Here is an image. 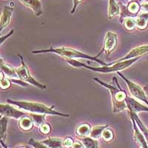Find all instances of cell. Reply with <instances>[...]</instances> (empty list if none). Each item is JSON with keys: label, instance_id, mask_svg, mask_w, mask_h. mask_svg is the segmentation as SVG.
Masks as SVG:
<instances>
[{"label": "cell", "instance_id": "603a6c76", "mask_svg": "<svg viewBox=\"0 0 148 148\" xmlns=\"http://www.w3.org/2000/svg\"><path fill=\"white\" fill-rule=\"evenodd\" d=\"M0 86L2 90H8L11 86L10 79L5 76V73L2 71H1V78H0Z\"/></svg>", "mask_w": 148, "mask_h": 148}, {"label": "cell", "instance_id": "d6a6232c", "mask_svg": "<svg viewBox=\"0 0 148 148\" xmlns=\"http://www.w3.org/2000/svg\"><path fill=\"white\" fill-rule=\"evenodd\" d=\"M144 90H145V93H146V94L148 96V85L145 86V88H144Z\"/></svg>", "mask_w": 148, "mask_h": 148}, {"label": "cell", "instance_id": "2e32d148", "mask_svg": "<svg viewBox=\"0 0 148 148\" xmlns=\"http://www.w3.org/2000/svg\"><path fill=\"white\" fill-rule=\"evenodd\" d=\"M119 5L115 2V0H109V7H108V15L110 19H113L119 14Z\"/></svg>", "mask_w": 148, "mask_h": 148}, {"label": "cell", "instance_id": "30bf717a", "mask_svg": "<svg viewBox=\"0 0 148 148\" xmlns=\"http://www.w3.org/2000/svg\"><path fill=\"white\" fill-rule=\"evenodd\" d=\"M130 119H131L132 123H133V131H134V138L136 141L138 142V145L141 146V147L143 148H148L147 142L146 139H145L144 135L142 134L141 131L140 130L139 127L137 125L136 122L133 119L132 116H130Z\"/></svg>", "mask_w": 148, "mask_h": 148}, {"label": "cell", "instance_id": "277c9868", "mask_svg": "<svg viewBox=\"0 0 148 148\" xmlns=\"http://www.w3.org/2000/svg\"><path fill=\"white\" fill-rule=\"evenodd\" d=\"M8 102L18 107L19 109L23 110V111L30 112L32 113L37 114H50L53 116H59L62 117H70L69 114H64L62 113H59L58 111L53 110V106L47 107L42 103L34 102V101H13V100H8Z\"/></svg>", "mask_w": 148, "mask_h": 148}, {"label": "cell", "instance_id": "4316f807", "mask_svg": "<svg viewBox=\"0 0 148 148\" xmlns=\"http://www.w3.org/2000/svg\"><path fill=\"white\" fill-rule=\"evenodd\" d=\"M29 145H30L34 148H49L48 147L45 145L44 144H42L41 141H35L34 138H30L29 141Z\"/></svg>", "mask_w": 148, "mask_h": 148}, {"label": "cell", "instance_id": "44dd1931", "mask_svg": "<svg viewBox=\"0 0 148 148\" xmlns=\"http://www.w3.org/2000/svg\"><path fill=\"white\" fill-rule=\"evenodd\" d=\"M81 141L85 148H99L97 140L90 136L82 138Z\"/></svg>", "mask_w": 148, "mask_h": 148}, {"label": "cell", "instance_id": "7a4b0ae2", "mask_svg": "<svg viewBox=\"0 0 148 148\" xmlns=\"http://www.w3.org/2000/svg\"><path fill=\"white\" fill-rule=\"evenodd\" d=\"M92 79L94 80V82H96L101 86L109 90L111 96V99H112V105H113V110L112 111H113V113H116L122 112L126 108H127L126 101H125V99H126L127 96L125 91H124L120 88L116 77L113 78V79H114L116 84H117V87L112 85V84H107V83L101 81L97 78H92Z\"/></svg>", "mask_w": 148, "mask_h": 148}, {"label": "cell", "instance_id": "484cf974", "mask_svg": "<svg viewBox=\"0 0 148 148\" xmlns=\"http://www.w3.org/2000/svg\"><path fill=\"white\" fill-rule=\"evenodd\" d=\"M101 137L105 141H110L113 138V132L111 130L106 128L103 131Z\"/></svg>", "mask_w": 148, "mask_h": 148}, {"label": "cell", "instance_id": "f546056e", "mask_svg": "<svg viewBox=\"0 0 148 148\" xmlns=\"http://www.w3.org/2000/svg\"><path fill=\"white\" fill-rule=\"evenodd\" d=\"M71 148H84V146L82 142V141H74L73 145Z\"/></svg>", "mask_w": 148, "mask_h": 148}, {"label": "cell", "instance_id": "d590c367", "mask_svg": "<svg viewBox=\"0 0 148 148\" xmlns=\"http://www.w3.org/2000/svg\"><path fill=\"white\" fill-rule=\"evenodd\" d=\"M141 148H143V147H141Z\"/></svg>", "mask_w": 148, "mask_h": 148}, {"label": "cell", "instance_id": "9c48e42d", "mask_svg": "<svg viewBox=\"0 0 148 148\" xmlns=\"http://www.w3.org/2000/svg\"><path fill=\"white\" fill-rule=\"evenodd\" d=\"M125 101H126L127 107L131 112L136 113H138L139 112H148V107L139 103L136 99H135L134 98L127 96Z\"/></svg>", "mask_w": 148, "mask_h": 148}, {"label": "cell", "instance_id": "ffe728a7", "mask_svg": "<svg viewBox=\"0 0 148 148\" xmlns=\"http://www.w3.org/2000/svg\"><path fill=\"white\" fill-rule=\"evenodd\" d=\"M28 116L32 119L34 121V125L40 127L42 125H44L45 122L46 114H37V113H29Z\"/></svg>", "mask_w": 148, "mask_h": 148}, {"label": "cell", "instance_id": "7c38bea8", "mask_svg": "<svg viewBox=\"0 0 148 148\" xmlns=\"http://www.w3.org/2000/svg\"><path fill=\"white\" fill-rule=\"evenodd\" d=\"M13 11H14V8H13L8 7V6L4 7L2 16H1V23H0V31L1 32L10 23V17H11Z\"/></svg>", "mask_w": 148, "mask_h": 148}, {"label": "cell", "instance_id": "8992f818", "mask_svg": "<svg viewBox=\"0 0 148 148\" xmlns=\"http://www.w3.org/2000/svg\"><path fill=\"white\" fill-rule=\"evenodd\" d=\"M117 73H118L119 76H121V77L125 80V82L127 83L128 89H129L130 92L131 96H133L134 99H136L139 100V101H142V102H144L145 104H146L147 105H148V100L147 99L146 93H145V92H144L142 88H141L138 84L133 82H131L130 80L127 79L126 77H125V76H123L122 74L120 73V71L119 72H117Z\"/></svg>", "mask_w": 148, "mask_h": 148}, {"label": "cell", "instance_id": "9a60e30c", "mask_svg": "<svg viewBox=\"0 0 148 148\" xmlns=\"http://www.w3.org/2000/svg\"><path fill=\"white\" fill-rule=\"evenodd\" d=\"M34 121L29 116H23L18 121V126L24 131H29L34 127Z\"/></svg>", "mask_w": 148, "mask_h": 148}, {"label": "cell", "instance_id": "ba28073f", "mask_svg": "<svg viewBox=\"0 0 148 148\" xmlns=\"http://www.w3.org/2000/svg\"><path fill=\"white\" fill-rule=\"evenodd\" d=\"M116 46H117V35L114 33L109 31L107 33L104 37L102 51L100 53L98 54L97 56H99L102 52H105L107 55H110L114 51Z\"/></svg>", "mask_w": 148, "mask_h": 148}, {"label": "cell", "instance_id": "836d02e7", "mask_svg": "<svg viewBox=\"0 0 148 148\" xmlns=\"http://www.w3.org/2000/svg\"><path fill=\"white\" fill-rule=\"evenodd\" d=\"M1 144H2V148H7V147L5 146V145H4V143H3V141H2V140H1Z\"/></svg>", "mask_w": 148, "mask_h": 148}, {"label": "cell", "instance_id": "e0dca14e", "mask_svg": "<svg viewBox=\"0 0 148 148\" xmlns=\"http://www.w3.org/2000/svg\"><path fill=\"white\" fill-rule=\"evenodd\" d=\"M91 127L90 125L88 124H82V125H79L76 130V134L80 138H84V137H87L88 135L90 133L91 131Z\"/></svg>", "mask_w": 148, "mask_h": 148}, {"label": "cell", "instance_id": "cb8c5ba5", "mask_svg": "<svg viewBox=\"0 0 148 148\" xmlns=\"http://www.w3.org/2000/svg\"><path fill=\"white\" fill-rule=\"evenodd\" d=\"M124 26L129 31L135 30V28L136 27V19L132 17H128V18H125V22H124Z\"/></svg>", "mask_w": 148, "mask_h": 148}, {"label": "cell", "instance_id": "1f68e13d", "mask_svg": "<svg viewBox=\"0 0 148 148\" xmlns=\"http://www.w3.org/2000/svg\"><path fill=\"white\" fill-rule=\"evenodd\" d=\"M14 34V30H10V34H8V35L5 36H2V37H1V39H0V40H1V42H0V43H1V45H2V43H3L4 41H5L6 39H7L8 37H9L10 35H12V34Z\"/></svg>", "mask_w": 148, "mask_h": 148}, {"label": "cell", "instance_id": "d6986e66", "mask_svg": "<svg viewBox=\"0 0 148 148\" xmlns=\"http://www.w3.org/2000/svg\"><path fill=\"white\" fill-rule=\"evenodd\" d=\"M130 115L133 116V119H135V121H136V122L137 125H138V127H139L140 130L141 131L142 134L144 135V136H145V139H146L147 142V145H148V130L147 129V128L145 127V125L142 124V122L141 121V120L139 119V118H138V116H137V113H133V112L130 111Z\"/></svg>", "mask_w": 148, "mask_h": 148}, {"label": "cell", "instance_id": "f1b7e54d", "mask_svg": "<svg viewBox=\"0 0 148 148\" xmlns=\"http://www.w3.org/2000/svg\"><path fill=\"white\" fill-rule=\"evenodd\" d=\"M40 131L42 132L43 134H48L51 131V126L47 124V123H45L44 125H42L40 127Z\"/></svg>", "mask_w": 148, "mask_h": 148}, {"label": "cell", "instance_id": "d4e9b609", "mask_svg": "<svg viewBox=\"0 0 148 148\" xmlns=\"http://www.w3.org/2000/svg\"><path fill=\"white\" fill-rule=\"evenodd\" d=\"M140 9V6L138 2H133L128 5L127 10L132 14H136Z\"/></svg>", "mask_w": 148, "mask_h": 148}, {"label": "cell", "instance_id": "4dcf8cb0", "mask_svg": "<svg viewBox=\"0 0 148 148\" xmlns=\"http://www.w3.org/2000/svg\"><path fill=\"white\" fill-rule=\"evenodd\" d=\"M83 0H73V10L72 11H71V13L72 14H73L74 12H75V10H76V7L78 6V5H79V3L81 2H82Z\"/></svg>", "mask_w": 148, "mask_h": 148}, {"label": "cell", "instance_id": "52a82bcc", "mask_svg": "<svg viewBox=\"0 0 148 148\" xmlns=\"http://www.w3.org/2000/svg\"><path fill=\"white\" fill-rule=\"evenodd\" d=\"M1 115L2 116H6L9 118H13L14 119L19 120L23 116H28L29 113H26L25 111L19 110L14 107L8 104H1Z\"/></svg>", "mask_w": 148, "mask_h": 148}, {"label": "cell", "instance_id": "5b68a950", "mask_svg": "<svg viewBox=\"0 0 148 148\" xmlns=\"http://www.w3.org/2000/svg\"><path fill=\"white\" fill-rule=\"evenodd\" d=\"M19 58L21 59V62L22 64L19 67L16 68V71L17 74H18V76L19 78V79L22 80V81L28 83V84H33L34 86L36 87V88H39V89H46L47 88V86L45 85V84H42L41 83H39V82H37L34 77H33L31 75H30V73L29 71L28 68H27V65L25 64V62L23 60V57H22L21 55H18Z\"/></svg>", "mask_w": 148, "mask_h": 148}, {"label": "cell", "instance_id": "e575fe53", "mask_svg": "<svg viewBox=\"0 0 148 148\" xmlns=\"http://www.w3.org/2000/svg\"><path fill=\"white\" fill-rule=\"evenodd\" d=\"M17 148H27V147H23V146H20V147H17Z\"/></svg>", "mask_w": 148, "mask_h": 148}, {"label": "cell", "instance_id": "83f0119b", "mask_svg": "<svg viewBox=\"0 0 148 148\" xmlns=\"http://www.w3.org/2000/svg\"><path fill=\"white\" fill-rule=\"evenodd\" d=\"M73 138H70V137H67V138H64L63 140V147L64 148H71L72 147L73 145Z\"/></svg>", "mask_w": 148, "mask_h": 148}, {"label": "cell", "instance_id": "3957f363", "mask_svg": "<svg viewBox=\"0 0 148 148\" xmlns=\"http://www.w3.org/2000/svg\"><path fill=\"white\" fill-rule=\"evenodd\" d=\"M32 53L37 54V53H53L57 54L60 56L61 57L65 58V59H90V60L95 61L96 62L99 63V64H101L102 66H109L110 64L104 62L103 61L100 60L98 59V56H89L88 54L83 53L80 52L79 51H77L76 49L69 48V47H56V48H51L45 49V50H37V51H31Z\"/></svg>", "mask_w": 148, "mask_h": 148}, {"label": "cell", "instance_id": "6da1fadb", "mask_svg": "<svg viewBox=\"0 0 148 148\" xmlns=\"http://www.w3.org/2000/svg\"><path fill=\"white\" fill-rule=\"evenodd\" d=\"M140 57L133 58V59H128V60L122 61V62H114L112 64H110L109 66H102V67H92L90 66H88L87 64H84V63L79 62V61L76 60V59H67L66 61L67 62L70 64V65L73 66L75 67H84L86 69L90 70L91 71H94V72H99V73H114V72H119L120 71L122 70L127 69V67H130L132 64H134L135 62H136L137 61Z\"/></svg>", "mask_w": 148, "mask_h": 148}, {"label": "cell", "instance_id": "8fae6325", "mask_svg": "<svg viewBox=\"0 0 148 148\" xmlns=\"http://www.w3.org/2000/svg\"><path fill=\"white\" fill-rule=\"evenodd\" d=\"M23 5L30 8L36 16H40L42 14V2L39 0H19Z\"/></svg>", "mask_w": 148, "mask_h": 148}, {"label": "cell", "instance_id": "7402d4cb", "mask_svg": "<svg viewBox=\"0 0 148 148\" xmlns=\"http://www.w3.org/2000/svg\"><path fill=\"white\" fill-rule=\"evenodd\" d=\"M8 117L2 116L0 119V136H1V140L4 141L6 137V132H7L8 127Z\"/></svg>", "mask_w": 148, "mask_h": 148}, {"label": "cell", "instance_id": "4fadbf2b", "mask_svg": "<svg viewBox=\"0 0 148 148\" xmlns=\"http://www.w3.org/2000/svg\"><path fill=\"white\" fill-rule=\"evenodd\" d=\"M1 71L3 72L5 76L8 77L10 80L19 79L16 69H14V67H12L11 66L8 65V64H5L2 59H1Z\"/></svg>", "mask_w": 148, "mask_h": 148}, {"label": "cell", "instance_id": "ac0fdd59", "mask_svg": "<svg viewBox=\"0 0 148 148\" xmlns=\"http://www.w3.org/2000/svg\"><path fill=\"white\" fill-rule=\"evenodd\" d=\"M109 125H99V126H96L91 129L90 133V137L94 139H98V138H101L102 136L103 131L104 130L108 128Z\"/></svg>", "mask_w": 148, "mask_h": 148}, {"label": "cell", "instance_id": "5bb4252c", "mask_svg": "<svg viewBox=\"0 0 148 148\" xmlns=\"http://www.w3.org/2000/svg\"><path fill=\"white\" fill-rule=\"evenodd\" d=\"M63 140V138H48L41 142L49 148H64Z\"/></svg>", "mask_w": 148, "mask_h": 148}]
</instances>
